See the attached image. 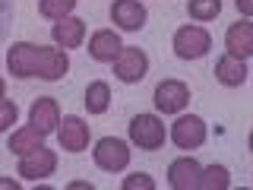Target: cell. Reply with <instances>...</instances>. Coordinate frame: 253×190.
Segmentation results:
<instances>
[{"instance_id":"cell-6","label":"cell","mask_w":253,"mask_h":190,"mask_svg":"<svg viewBox=\"0 0 253 190\" xmlns=\"http://www.w3.org/2000/svg\"><path fill=\"white\" fill-rule=\"evenodd\" d=\"M54 168H57V152H51V149H44V146L19 155V178H26V181H42Z\"/></svg>"},{"instance_id":"cell-20","label":"cell","mask_w":253,"mask_h":190,"mask_svg":"<svg viewBox=\"0 0 253 190\" xmlns=\"http://www.w3.org/2000/svg\"><path fill=\"white\" fill-rule=\"evenodd\" d=\"M187 13L196 22H212L221 13V0H187Z\"/></svg>"},{"instance_id":"cell-9","label":"cell","mask_w":253,"mask_h":190,"mask_svg":"<svg viewBox=\"0 0 253 190\" xmlns=\"http://www.w3.org/2000/svg\"><path fill=\"white\" fill-rule=\"evenodd\" d=\"M57 137H60V146L67 149V152H83V149L89 146V127H85L83 117L70 114V117H60Z\"/></svg>"},{"instance_id":"cell-7","label":"cell","mask_w":253,"mask_h":190,"mask_svg":"<svg viewBox=\"0 0 253 190\" xmlns=\"http://www.w3.org/2000/svg\"><path fill=\"white\" fill-rule=\"evenodd\" d=\"M171 140L177 149H196L206 142V124L196 114H180L171 127Z\"/></svg>"},{"instance_id":"cell-26","label":"cell","mask_w":253,"mask_h":190,"mask_svg":"<svg viewBox=\"0 0 253 190\" xmlns=\"http://www.w3.org/2000/svg\"><path fill=\"white\" fill-rule=\"evenodd\" d=\"M3 92H6V83H3V76H0V98H3Z\"/></svg>"},{"instance_id":"cell-11","label":"cell","mask_w":253,"mask_h":190,"mask_svg":"<svg viewBox=\"0 0 253 190\" xmlns=\"http://www.w3.org/2000/svg\"><path fill=\"white\" fill-rule=\"evenodd\" d=\"M200 162L196 158H177L168 165V184L174 190H200Z\"/></svg>"},{"instance_id":"cell-17","label":"cell","mask_w":253,"mask_h":190,"mask_svg":"<svg viewBox=\"0 0 253 190\" xmlns=\"http://www.w3.org/2000/svg\"><path fill=\"white\" fill-rule=\"evenodd\" d=\"M44 142V133L42 130H35V127H22V130H16L13 137H10V152L16 155H22V152H32V149H38Z\"/></svg>"},{"instance_id":"cell-4","label":"cell","mask_w":253,"mask_h":190,"mask_svg":"<svg viewBox=\"0 0 253 190\" xmlns=\"http://www.w3.org/2000/svg\"><path fill=\"white\" fill-rule=\"evenodd\" d=\"M190 105V86L180 83V79H165V83H158L155 89V108L162 111V114H177V111H184Z\"/></svg>"},{"instance_id":"cell-22","label":"cell","mask_w":253,"mask_h":190,"mask_svg":"<svg viewBox=\"0 0 253 190\" xmlns=\"http://www.w3.org/2000/svg\"><path fill=\"white\" fill-rule=\"evenodd\" d=\"M124 190H155V181L149 178L146 171H136V174H130V178H124Z\"/></svg>"},{"instance_id":"cell-25","label":"cell","mask_w":253,"mask_h":190,"mask_svg":"<svg viewBox=\"0 0 253 190\" xmlns=\"http://www.w3.org/2000/svg\"><path fill=\"white\" fill-rule=\"evenodd\" d=\"M0 187H3V190H16L19 184H16V181H6V178H0Z\"/></svg>"},{"instance_id":"cell-24","label":"cell","mask_w":253,"mask_h":190,"mask_svg":"<svg viewBox=\"0 0 253 190\" xmlns=\"http://www.w3.org/2000/svg\"><path fill=\"white\" fill-rule=\"evenodd\" d=\"M237 10H241L244 16H250L253 13V0H237Z\"/></svg>"},{"instance_id":"cell-19","label":"cell","mask_w":253,"mask_h":190,"mask_svg":"<svg viewBox=\"0 0 253 190\" xmlns=\"http://www.w3.org/2000/svg\"><path fill=\"white\" fill-rule=\"evenodd\" d=\"M231 187V174L225 165H206L200 171V190H228Z\"/></svg>"},{"instance_id":"cell-3","label":"cell","mask_w":253,"mask_h":190,"mask_svg":"<svg viewBox=\"0 0 253 190\" xmlns=\"http://www.w3.org/2000/svg\"><path fill=\"white\" fill-rule=\"evenodd\" d=\"M95 165L101 171H111V174L124 171L130 165V146L117 137H101L95 142Z\"/></svg>"},{"instance_id":"cell-5","label":"cell","mask_w":253,"mask_h":190,"mask_svg":"<svg viewBox=\"0 0 253 190\" xmlns=\"http://www.w3.org/2000/svg\"><path fill=\"white\" fill-rule=\"evenodd\" d=\"M130 140L139 149H158L165 142V124L155 114H136L130 121Z\"/></svg>"},{"instance_id":"cell-18","label":"cell","mask_w":253,"mask_h":190,"mask_svg":"<svg viewBox=\"0 0 253 190\" xmlns=\"http://www.w3.org/2000/svg\"><path fill=\"white\" fill-rule=\"evenodd\" d=\"M111 105V86L108 83H89V89H85V111L89 114H105Z\"/></svg>"},{"instance_id":"cell-15","label":"cell","mask_w":253,"mask_h":190,"mask_svg":"<svg viewBox=\"0 0 253 190\" xmlns=\"http://www.w3.org/2000/svg\"><path fill=\"white\" fill-rule=\"evenodd\" d=\"M215 79L221 86H244L247 83V63L241 57L225 54V57H218V63H215Z\"/></svg>"},{"instance_id":"cell-1","label":"cell","mask_w":253,"mask_h":190,"mask_svg":"<svg viewBox=\"0 0 253 190\" xmlns=\"http://www.w3.org/2000/svg\"><path fill=\"white\" fill-rule=\"evenodd\" d=\"M6 70L19 79H54L67 76L70 70V60L67 54L57 51V48H42V45H32V42H16L10 51H6Z\"/></svg>"},{"instance_id":"cell-8","label":"cell","mask_w":253,"mask_h":190,"mask_svg":"<svg viewBox=\"0 0 253 190\" xmlns=\"http://www.w3.org/2000/svg\"><path fill=\"white\" fill-rule=\"evenodd\" d=\"M146 70H149V57L142 48H124L114 60V76L121 83H139L146 76Z\"/></svg>"},{"instance_id":"cell-2","label":"cell","mask_w":253,"mask_h":190,"mask_svg":"<svg viewBox=\"0 0 253 190\" xmlns=\"http://www.w3.org/2000/svg\"><path fill=\"white\" fill-rule=\"evenodd\" d=\"M212 48V35L200 26H180L177 35H174V54L180 60H196V57H206Z\"/></svg>"},{"instance_id":"cell-10","label":"cell","mask_w":253,"mask_h":190,"mask_svg":"<svg viewBox=\"0 0 253 190\" xmlns=\"http://www.w3.org/2000/svg\"><path fill=\"white\" fill-rule=\"evenodd\" d=\"M111 19L124 32H139L146 26V6L139 0H114L111 3Z\"/></svg>"},{"instance_id":"cell-12","label":"cell","mask_w":253,"mask_h":190,"mask_svg":"<svg viewBox=\"0 0 253 190\" xmlns=\"http://www.w3.org/2000/svg\"><path fill=\"white\" fill-rule=\"evenodd\" d=\"M225 48H228V54H231V57H241V60H247L250 54H253V26H250L247 19L228 26Z\"/></svg>"},{"instance_id":"cell-16","label":"cell","mask_w":253,"mask_h":190,"mask_svg":"<svg viewBox=\"0 0 253 190\" xmlns=\"http://www.w3.org/2000/svg\"><path fill=\"white\" fill-rule=\"evenodd\" d=\"M83 38H85V22L83 19H73V16L57 19V26H54V42L60 48H79Z\"/></svg>"},{"instance_id":"cell-21","label":"cell","mask_w":253,"mask_h":190,"mask_svg":"<svg viewBox=\"0 0 253 190\" xmlns=\"http://www.w3.org/2000/svg\"><path fill=\"white\" fill-rule=\"evenodd\" d=\"M76 6V0H42L38 3V13L44 16V19H63V16H70V10Z\"/></svg>"},{"instance_id":"cell-23","label":"cell","mask_w":253,"mask_h":190,"mask_svg":"<svg viewBox=\"0 0 253 190\" xmlns=\"http://www.w3.org/2000/svg\"><path fill=\"white\" fill-rule=\"evenodd\" d=\"M16 117H19V108H16L13 101H3V98H0V133L10 130V127L16 124Z\"/></svg>"},{"instance_id":"cell-13","label":"cell","mask_w":253,"mask_h":190,"mask_svg":"<svg viewBox=\"0 0 253 190\" xmlns=\"http://www.w3.org/2000/svg\"><path fill=\"white\" fill-rule=\"evenodd\" d=\"M57 124H60V105L54 98H35V105H32V127L35 130H42L44 137L51 130H57Z\"/></svg>"},{"instance_id":"cell-14","label":"cell","mask_w":253,"mask_h":190,"mask_svg":"<svg viewBox=\"0 0 253 190\" xmlns=\"http://www.w3.org/2000/svg\"><path fill=\"white\" fill-rule=\"evenodd\" d=\"M121 51H124V45H121V38H117L114 32H95L92 42H89V54L95 60H101V63H114Z\"/></svg>"}]
</instances>
